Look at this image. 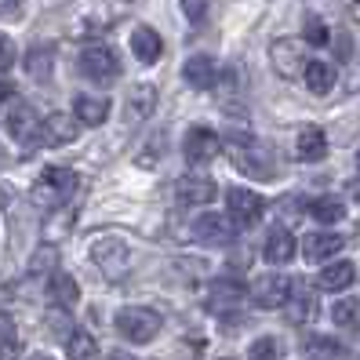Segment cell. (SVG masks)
I'll use <instances>...</instances> for the list:
<instances>
[{
	"label": "cell",
	"mask_w": 360,
	"mask_h": 360,
	"mask_svg": "<svg viewBox=\"0 0 360 360\" xmlns=\"http://www.w3.org/2000/svg\"><path fill=\"white\" fill-rule=\"evenodd\" d=\"M80 135V120L66 117V113H51L44 124H40V142L44 146H66Z\"/></svg>",
	"instance_id": "4fadbf2b"
},
{
	"label": "cell",
	"mask_w": 360,
	"mask_h": 360,
	"mask_svg": "<svg viewBox=\"0 0 360 360\" xmlns=\"http://www.w3.org/2000/svg\"><path fill=\"white\" fill-rule=\"evenodd\" d=\"M91 259L110 281H120L124 269H128V244L120 237H98L91 244Z\"/></svg>",
	"instance_id": "52a82bcc"
},
{
	"label": "cell",
	"mask_w": 360,
	"mask_h": 360,
	"mask_svg": "<svg viewBox=\"0 0 360 360\" xmlns=\"http://www.w3.org/2000/svg\"><path fill=\"white\" fill-rule=\"evenodd\" d=\"M331 321L346 331H360V299H338L331 306Z\"/></svg>",
	"instance_id": "484cf974"
},
{
	"label": "cell",
	"mask_w": 360,
	"mask_h": 360,
	"mask_svg": "<svg viewBox=\"0 0 360 360\" xmlns=\"http://www.w3.org/2000/svg\"><path fill=\"white\" fill-rule=\"evenodd\" d=\"M30 360H51V356H48V353H33Z\"/></svg>",
	"instance_id": "ab89813d"
},
{
	"label": "cell",
	"mask_w": 360,
	"mask_h": 360,
	"mask_svg": "<svg viewBox=\"0 0 360 360\" xmlns=\"http://www.w3.org/2000/svg\"><path fill=\"white\" fill-rule=\"evenodd\" d=\"M15 66V44L8 33H0V73H8Z\"/></svg>",
	"instance_id": "836d02e7"
},
{
	"label": "cell",
	"mask_w": 360,
	"mask_h": 360,
	"mask_svg": "<svg viewBox=\"0 0 360 360\" xmlns=\"http://www.w3.org/2000/svg\"><path fill=\"white\" fill-rule=\"evenodd\" d=\"M306 40H309V44H328V40H331V33H328V26L321 22V18H309V22H306Z\"/></svg>",
	"instance_id": "d6a6232c"
},
{
	"label": "cell",
	"mask_w": 360,
	"mask_h": 360,
	"mask_svg": "<svg viewBox=\"0 0 360 360\" xmlns=\"http://www.w3.org/2000/svg\"><path fill=\"white\" fill-rule=\"evenodd\" d=\"M262 255H266V262H273V266L291 262V259H295V237H291L288 229H273L269 237H266Z\"/></svg>",
	"instance_id": "44dd1931"
},
{
	"label": "cell",
	"mask_w": 360,
	"mask_h": 360,
	"mask_svg": "<svg viewBox=\"0 0 360 360\" xmlns=\"http://www.w3.org/2000/svg\"><path fill=\"white\" fill-rule=\"evenodd\" d=\"M8 95H11V88H8V84H0V102H4Z\"/></svg>",
	"instance_id": "74e56055"
},
{
	"label": "cell",
	"mask_w": 360,
	"mask_h": 360,
	"mask_svg": "<svg viewBox=\"0 0 360 360\" xmlns=\"http://www.w3.org/2000/svg\"><path fill=\"white\" fill-rule=\"evenodd\" d=\"M302 353H306V360H349V349L331 335H309Z\"/></svg>",
	"instance_id": "e0dca14e"
},
{
	"label": "cell",
	"mask_w": 360,
	"mask_h": 360,
	"mask_svg": "<svg viewBox=\"0 0 360 360\" xmlns=\"http://www.w3.org/2000/svg\"><path fill=\"white\" fill-rule=\"evenodd\" d=\"M273 58H277V70L284 77H295V70H299V51H295V40H277L273 44Z\"/></svg>",
	"instance_id": "83f0119b"
},
{
	"label": "cell",
	"mask_w": 360,
	"mask_h": 360,
	"mask_svg": "<svg viewBox=\"0 0 360 360\" xmlns=\"http://www.w3.org/2000/svg\"><path fill=\"white\" fill-rule=\"evenodd\" d=\"M222 360H229V356H222Z\"/></svg>",
	"instance_id": "7bdbcfd3"
},
{
	"label": "cell",
	"mask_w": 360,
	"mask_h": 360,
	"mask_svg": "<svg viewBox=\"0 0 360 360\" xmlns=\"http://www.w3.org/2000/svg\"><path fill=\"white\" fill-rule=\"evenodd\" d=\"M66 353H70V360H98V346L88 331H73L66 338Z\"/></svg>",
	"instance_id": "4316f807"
},
{
	"label": "cell",
	"mask_w": 360,
	"mask_h": 360,
	"mask_svg": "<svg viewBox=\"0 0 360 360\" xmlns=\"http://www.w3.org/2000/svg\"><path fill=\"white\" fill-rule=\"evenodd\" d=\"M335 80H338V73H335L331 62H324V58H309L306 62V88L313 95H328L335 88Z\"/></svg>",
	"instance_id": "ffe728a7"
},
{
	"label": "cell",
	"mask_w": 360,
	"mask_h": 360,
	"mask_svg": "<svg viewBox=\"0 0 360 360\" xmlns=\"http://www.w3.org/2000/svg\"><path fill=\"white\" fill-rule=\"evenodd\" d=\"M229 160H233L237 172H244L251 179H269L273 175L269 150H266L259 139H251L248 131H233L229 135Z\"/></svg>",
	"instance_id": "6da1fadb"
},
{
	"label": "cell",
	"mask_w": 360,
	"mask_h": 360,
	"mask_svg": "<svg viewBox=\"0 0 360 360\" xmlns=\"http://www.w3.org/2000/svg\"><path fill=\"white\" fill-rule=\"evenodd\" d=\"M77 66H80V73H84V77L95 80V84H110V80H117V77H120V58H117V51H113V48H105V44H91V48H84Z\"/></svg>",
	"instance_id": "5b68a950"
},
{
	"label": "cell",
	"mask_w": 360,
	"mask_h": 360,
	"mask_svg": "<svg viewBox=\"0 0 360 360\" xmlns=\"http://www.w3.org/2000/svg\"><path fill=\"white\" fill-rule=\"evenodd\" d=\"M309 215L321 222V226H331V222H342L346 219V204L338 197H316L309 200Z\"/></svg>",
	"instance_id": "d4e9b609"
},
{
	"label": "cell",
	"mask_w": 360,
	"mask_h": 360,
	"mask_svg": "<svg viewBox=\"0 0 360 360\" xmlns=\"http://www.w3.org/2000/svg\"><path fill=\"white\" fill-rule=\"evenodd\" d=\"M48 299L55 309H73L77 299H80V288L77 281L70 277V273H51V281H48Z\"/></svg>",
	"instance_id": "ac0fdd59"
},
{
	"label": "cell",
	"mask_w": 360,
	"mask_h": 360,
	"mask_svg": "<svg viewBox=\"0 0 360 360\" xmlns=\"http://www.w3.org/2000/svg\"><path fill=\"white\" fill-rule=\"evenodd\" d=\"M215 197H219L215 179H204V175L179 179V204H186V207H207Z\"/></svg>",
	"instance_id": "8fae6325"
},
{
	"label": "cell",
	"mask_w": 360,
	"mask_h": 360,
	"mask_svg": "<svg viewBox=\"0 0 360 360\" xmlns=\"http://www.w3.org/2000/svg\"><path fill=\"white\" fill-rule=\"evenodd\" d=\"M182 77H186L189 88L207 91V88H215V84H219V66H215V58H211V55H193L182 66Z\"/></svg>",
	"instance_id": "5bb4252c"
},
{
	"label": "cell",
	"mask_w": 360,
	"mask_h": 360,
	"mask_svg": "<svg viewBox=\"0 0 360 360\" xmlns=\"http://www.w3.org/2000/svg\"><path fill=\"white\" fill-rule=\"evenodd\" d=\"M18 353V331H15V321L8 313H0V360H11Z\"/></svg>",
	"instance_id": "4dcf8cb0"
},
{
	"label": "cell",
	"mask_w": 360,
	"mask_h": 360,
	"mask_svg": "<svg viewBox=\"0 0 360 360\" xmlns=\"http://www.w3.org/2000/svg\"><path fill=\"white\" fill-rule=\"evenodd\" d=\"M131 51H135L142 62H157V58L164 55V40H160V33H157L153 26H139V30L131 33Z\"/></svg>",
	"instance_id": "7402d4cb"
},
{
	"label": "cell",
	"mask_w": 360,
	"mask_h": 360,
	"mask_svg": "<svg viewBox=\"0 0 360 360\" xmlns=\"http://www.w3.org/2000/svg\"><path fill=\"white\" fill-rule=\"evenodd\" d=\"M313 316V295H295V306H291V321L302 324Z\"/></svg>",
	"instance_id": "1f68e13d"
},
{
	"label": "cell",
	"mask_w": 360,
	"mask_h": 360,
	"mask_svg": "<svg viewBox=\"0 0 360 360\" xmlns=\"http://www.w3.org/2000/svg\"><path fill=\"white\" fill-rule=\"evenodd\" d=\"M51 58H55L51 48H37V51H30V58H26V73H30L33 80H48V77H51Z\"/></svg>",
	"instance_id": "f546056e"
},
{
	"label": "cell",
	"mask_w": 360,
	"mask_h": 360,
	"mask_svg": "<svg viewBox=\"0 0 360 360\" xmlns=\"http://www.w3.org/2000/svg\"><path fill=\"white\" fill-rule=\"evenodd\" d=\"M193 237L200 244L226 248V244H233V237H237V222H233L229 215H219V211H204V215L193 222Z\"/></svg>",
	"instance_id": "ba28073f"
},
{
	"label": "cell",
	"mask_w": 360,
	"mask_h": 360,
	"mask_svg": "<svg viewBox=\"0 0 360 360\" xmlns=\"http://www.w3.org/2000/svg\"><path fill=\"white\" fill-rule=\"evenodd\" d=\"M73 110H77L80 124L98 128V124H105V117H110V98H102V95H77Z\"/></svg>",
	"instance_id": "d6986e66"
},
{
	"label": "cell",
	"mask_w": 360,
	"mask_h": 360,
	"mask_svg": "<svg viewBox=\"0 0 360 360\" xmlns=\"http://www.w3.org/2000/svg\"><path fill=\"white\" fill-rule=\"evenodd\" d=\"M356 167H360V150H356Z\"/></svg>",
	"instance_id": "60d3db41"
},
{
	"label": "cell",
	"mask_w": 360,
	"mask_h": 360,
	"mask_svg": "<svg viewBox=\"0 0 360 360\" xmlns=\"http://www.w3.org/2000/svg\"><path fill=\"white\" fill-rule=\"evenodd\" d=\"M48 324H51L55 338H62V335L70 338V335H73V331H70V321H66V313H62V316H58V313H51V316H48Z\"/></svg>",
	"instance_id": "d590c367"
},
{
	"label": "cell",
	"mask_w": 360,
	"mask_h": 360,
	"mask_svg": "<svg viewBox=\"0 0 360 360\" xmlns=\"http://www.w3.org/2000/svg\"><path fill=\"white\" fill-rule=\"evenodd\" d=\"M73 193H77V175L70 167H44L40 179L33 182V204L48 211H58Z\"/></svg>",
	"instance_id": "7a4b0ae2"
},
{
	"label": "cell",
	"mask_w": 360,
	"mask_h": 360,
	"mask_svg": "<svg viewBox=\"0 0 360 360\" xmlns=\"http://www.w3.org/2000/svg\"><path fill=\"white\" fill-rule=\"evenodd\" d=\"M244 302V288L237 281H215V284H207V309L211 313H229V309H237Z\"/></svg>",
	"instance_id": "9a60e30c"
},
{
	"label": "cell",
	"mask_w": 360,
	"mask_h": 360,
	"mask_svg": "<svg viewBox=\"0 0 360 360\" xmlns=\"http://www.w3.org/2000/svg\"><path fill=\"white\" fill-rule=\"evenodd\" d=\"M164 328V316L150 306H124L117 313V331L128 338V342H153Z\"/></svg>",
	"instance_id": "3957f363"
},
{
	"label": "cell",
	"mask_w": 360,
	"mask_h": 360,
	"mask_svg": "<svg viewBox=\"0 0 360 360\" xmlns=\"http://www.w3.org/2000/svg\"><path fill=\"white\" fill-rule=\"evenodd\" d=\"M328 153V135L324 128H316V124H306V128L299 131V139H295V157L313 164V160H324Z\"/></svg>",
	"instance_id": "2e32d148"
},
{
	"label": "cell",
	"mask_w": 360,
	"mask_h": 360,
	"mask_svg": "<svg viewBox=\"0 0 360 360\" xmlns=\"http://www.w3.org/2000/svg\"><path fill=\"white\" fill-rule=\"evenodd\" d=\"M0 164H4V150H0Z\"/></svg>",
	"instance_id": "b9f144b4"
},
{
	"label": "cell",
	"mask_w": 360,
	"mask_h": 360,
	"mask_svg": "<svg viewBox=\"0 0 360 360\" xmlns=\"http://www.w3.org/2000/svg\"><path fill=\"white\" fill-rule=\"evenodd\" d=\"M182 11L189 22H200V18L207 15V0H182Z\"/></svg>",
	"instance_id": "e575fe53"
},
{
	"label": "cell",
	"mask_w": 360,
	"mask_h": 360,
	"mask_svg": "<svg viewBox=\"0 0 360 360\" xmlns=\"http://www.w3.org/2000/svg\"><path fill=\"white\" fill-rule=\"evenodd\" d=\"M353 277H356L353 262H331V266H324V269H321L316 284H321L324 291H342V288H349V284H353Z\"/></svg>",
	"instance_id": "cb8c5ba5"
},
{
	"label": "cell",
	"mask_w": 360,
	"mask_h": 360,
	"mask_svg": "<svg viewBox=\"0 0 360 360\" xmlns=\"http://www.w3.org/2000/svg\"><path fill=\"white\" fill-rule=\"evenodd\" d=\"M226 204H229V219L237 222V229L259 226L262 215H266V200L255 193V189H244V186L226 189Z\"/></svg>",
	"instance_id": "277c9868"
},
{
	"label": "cell",
	"mask_w": 360,
	"mask_h": 360,
	"mask_svg": "<svg viewBox=\"0 0 360 360\" xmlns=\"http://www.w3.org/2000/svg\"><path fill=\"white\" fill-rule=\"evenodd\" d=\"M153 105H157V88H150V84H135L128 91V117L131 120H146L153 113Z\"/></svg>",
	"instance_id": "603a6c76"
},
{
	"label": "cell",
	"mask_w": 360,
	"mask_h": 360,
	"mask_svg": "<svg viewBox=\"0 0 360 360\" xmlns=\"http://www.w3.org/2000/svg\"><path fill=\"white\" fill-rule=\"evenodd\" d=\"M251 302H255L259 309H281L291 302L295 295V284L288 277H281V273H266V277H259L255 284H251Z\"/></svg>",
	"instance_id": "8992f818"
},
{
	"label": "cell",
	"mask_w": 360,
	"mask_h": 360,
	"mask_svg": "<svg viewBox=\"0 0 360 360\" xmlns=\"http://www.w3.org/2000/svg\"><path fill=\"white\" fill-rule=\"evenodd\" d=\"M342 248H346V237L321 229V233H309V237L302 240V255H306V262H328V259L338 255Z\"/></svg>",
	"instance_id": "7c38bea8"
},
{
	"label": "cell",
	"mask_w": 360,
	"mask_h": 360,
	"mask_svg": "<svg viewBox=\"0 0 360 360\" xmlns=\"http://www.w3.org/2000/svg\"><path fill=\"white\" fill-rule=\"evenodd\" d=\"M349 8H353V15L360 18V0H349Z\"/></svg>",
	"instance_id": "f35d334b"
},
{
	"label": "cell",
	"mask_w": 360,
	"mask_h": 360,
	"mask_svg": "<svg viewBox=\"0 0 360 360\" xmlns=\"http://www.w3.org/2000/svg\"><path fill=\"white\" fill-rule=\"evenodd\" d=\"M105 360H135V356H128V353H120V349H113V353L105 356Z\"/></svg>",
	"instance_id": "8d00e7d4"
},
{
	"label": "cell",
	"mask_w": 360,
	"mask_h": 360,
	"mask_svg": "<svg viewBox=\"0 0 360 360\" xmlns=\"http://www.w3.org/2000/svg\"><path fill=\"white\" fill-rule=\"evenodd\" d=\"M40 124H44V120H37L30 102H15L11 110H8V131H11L15 142H22V146L40 142Z\"/></svg>",
	"instance_id": "9c48e42d"
},
{
	"label": "cell",
	"mask_w": 360,
	"mask_h": 360,
	"mask_svg": "<svg viewBox=\"0 0 360 360\" xmlns=\"http://www.w3.org/2000/svg\"><path fill=\"white\" fill-rule=\"evenodd\" d=\"M248 353H251V360H284V342L277 335H266V338H255Z\"/></svg>",
	"instance_id": "f1b7e54d"
},
{
	"label": "cell",
	"mask_w": 360,
	"mask_h": 360,
	"mask_svg": "<svg viewBox=\"0 0 360 360\" xmlns=\"http://www.w3.org/2000/svg\"><path fill=\"white\" fill-rule=\"evenodd\" d=\"M219 150H222V139L211 128H193L182 142V153L189 164H207L211 157H219Z\"/></svg>",
	"instance_id": "30bf717a"
}]
</instances>
